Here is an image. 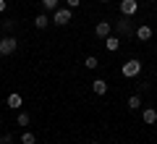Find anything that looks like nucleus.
<instances>
[{"label":"nucleus","mask_w":157,"mask_h":144,"mask_svg":"<svg viewBox=\"0 0 157 144\" xmlns=\"http://www.w3.org/2000/svg\"><path fill=\"white\" fill-rule=\"evenodd\" d=\"M121 73H123L126 79H134V76H139V73H141V63H139V60L134 58V60L123 63V68H121Z\"/></svg>","instance_id":"nucleus-1"},{"label":"nucleus","mask_w":157,"mask_h":144,"mask_svg":"<svg viewBox=\"0 0 157 144\" xmlns=\"http://www.w3.org/2000/svg\"><path fill=\"white\" fill-rule=\"evenodd\" d=\"M16 47H18L16 37H3L0 39V55H11V53H16Z\"/></svg>","instance_id":"nucleus-2"},{"label":"nucleus","mask_w":157,"mask_h":144,"mask_svg":"<svg viewBox=\"0 0 157 144\" xmlns=\"http://www.w3.org/2000/svg\"><path fill=\"white\" fill-rule=\"evenodd\" d=\"M52 21H55L58 26H66V24H71V8H58L55 16H52Z\"/></svg>","instance_id":"nucleus-3"},{"label":"nucleus","mask_w":157,"mask_h":144,"mask_svg":"<svg viewBox=\"0 0 157 144\" xmlns=\"http://www.w3.org/2000/svg\"><path fill=\"white\" fill-rule=\"evenodd\" d=\"M136 8H139L136 0H121V13H123V16H134Z\"/></svg>","instance_id":"nucleus-4"},{"label":"nucleus","mask_w":157,"mask_h":144,"mask_svg":"<svg viewBox=\"0 0 157 144\" xmlns=\"http://www.w3.org/2000/svg\"><path fill=\"white\" fill-rule=\"evenodd\" d=\"M118 32L123 34V37H131V34L136 32V29L131 26V21H128V16H126V18H121V21H118Z\"/></svg>","instance_id":"nucleus-5"},{"label":"nucleus","mask_w":157,"mask_h":144,"mask_svg":"<svg viewBox=\"0 0 157 144\" xmlns=\"http://www.w3.org/2000/svg\"><path fill=\"white\" fill-rule=\"evenodd\" d=\"M94 34H97L100 39H107V37H110V24H107V21H100V24L94 26Z\"/></svg>","instance_id":"nucleus-6"},{"label":"nucleus","mask_w":157,"mask_h":144,"mask_svg":"<svg viewBox=\"0 0 157 144\" xmlns=\"http://www.w3.org/2000/svg\"><path fill=\"white\" fill-rule=\"evenodd\" d=\"M6 105L11 107V110H18V107L24 105V100H21V94H16V92H13V94H8V102H6Z\"/></svg>","instance_id":"nucleus-7"},{"label":"nucleus","mask_w":157,"mask_h":144,"mask_svg":"<svg viewBox=\"0 0 157 144\" xmlns=\"http://www.w3.org/2000/svg\"><path fill=\"white\" fill-rule=\"evenodd\" d=\"M141 121L152 126V123L157 121V110H155V107H147V110H141Z\"/></svg>","instance_id":"nucleus-8"},{"label":"nucleus","mask_w":157,"mask_h":144,"mask_svg":"<svg viewBox=\"0 0 157 144\" xmlns=\"http://www.w3.org/2000/svg\"><path fill=\"white\" fill-rule=\"evenodd\" d=\"M134 34H136V37H139V39H141V42H144V39H152V34H155V32H152V29H149V26H144V24H141V26H139V29H136V32H134Z\"/></svg>","instance_id":"nucleus-9"},{"label":"nucleus","mask_w":157,"mask_h":144,"mask_svg":"<svg viewBox=\"0 0 157 144\" xmlns=\"http://www.w3.org/2000/svg\"><path fill=\"white\" fill-rule=\"evenodd\" d=\"M92 92H94V94H105V92H107V81L94 79V81H92Z\"/></svg>","instance_id":"nucleus-10"},{"label":"nucleus","mask_w":157,"mask_h":144,"mask_svg":"<svg viewBox=\"0 0 157 144\" xmlns=\"http://www.w3.org/2000/svg\"><path fill=\"white\" fill-rule=\"evenodd\" d=\"M47 24H50V18H47L45 13H37V18H34V26H37V29H45Z\"/></svg>","instance_id":"nucleus-11"},{"label":"nucleus","mask_w":157,"mask_h":144,"mask_svg":"<svg viewBox=\"0 0 157 144\" xmlns=\"http://www.w3.org/2000/svg\"><path fill=\"white\" fill-rule=\"evenodd\" d=\"M128 107H131V110H139V107H141V97H139V94H131V97H128Z\"/></svg>","instance_id":"nucleus-12"},{"label":"nucleus","mask_w":157,"mask_h":144,"mask_svg":"<svg viewBox=\"0 0 157 144\" xmlns=\"http://www.w3.org/2000/svg\"><path fill=\"white\" fill-rule=\"evenodd\" d=\"M105 45H107V50H110V53H115V50H118V45H121V39H118V37H107Z\"/></svg>","instance_id":"nucleus-13"},{"label":"nucleus","mask_w":157,"mask_h":144,"mask_svg":"<svg viewBox=\"0 0 157 144\" xmlns=\"http://www.w3.org/2000/svg\"><path fill=\"white\" fill-rule=\"evenodd\" d=\"M21 144H37V136H34L32 131H26V134H21Z\"/></svg>","instance_id":"nucleus-14"},{"label":"nucleus","mask_w":157,"mask_h":144,"mask_svg":"<svg viewBox=\"0 0 157 144\" xmlns=\"http://www.w3.org/2000/svg\"><path fill=\"white\" fill-rule=\"evenodd\" d=\"M84 66H86V68H92V71H94V68L100 66V60H97L94 55H89V58H86V60H84Z\"/></svg>","instance_id":"nucleus-15"},{"label":"nucleus","mask_w":157,"mask_h":144,"mask_svg":"<svg viewBox=\"0 0 157 144\" xmlns=\"http://www.w3.org/2000/svg\"><path fill=\"white\" fill-rule=\"evenodd\" d=\"M45 11H58V0H42Z\"/></svg>","instance_id":"nucleus-16"},{"label":"nucleus","mask_w":157,"mask_h":144,"mask_svg":"<svg viewBox=\"0 0 157 144\" xmlns=\"http://www.w3.org/2000/svg\"><path fill=\"white\" fill-rule=\"evenodd\" d=\"M18 126H29V115L26 113H18Z\"/></svg>","instance_id":"nucleus-17"},{"label":"nucleus","mask_w":157,"mask_h":144,"mask_svg":"<svg viewBox=\"0 0 157 144\" xmlns=\"http://www.w3.org/2000/svg\"><path fill=\"white\" fill-rule=\"evenodd\" d=\"M11 142H13L11 134H3V136H0V144H11Z\"/></svg>","instance_id":"nucleus-18"},{"label":"nucleus","mask_w":157,"mask_h":144,"mask_svg":"<svg viewBox=\"0 0 157 144\" xmlns=\"http://www.w3.org/2000/svg\"><path fill=\"white\" fill-rule=\"evenodd\" d=\"M68 3V8H78V3H81V0H66Z\"/></svg>","instance_id":"nucleus-19"},{"label":"nucleus","mask_w":157,"mask_h":144,"mask_svg":"<svg viewBox=\"0 0 157 144\" xmlns=\"http://www.w3.org/2000/svg\"><path fill=\"white\" fill-rule=\"evenodd\" d=\"M6 8H8V3H6V0H0V13L6 11Z\"/></svg>","instance_id":"nucleus-20"},{"label":"nucleus","mask_w":157,"mask_h":144,"mask_svg":"<svg viewBox=\"0 0 157 144\" xmlns=\"http://www.w3.org/2000/svg\"><path fill=\"white\" fill-rule=\"evenodd\" d=\"M100 3H110V0H100Z\"/></svg>","instance_id":"nucleus-21"},{"label":"nucleus","mask_w":157,"mask_h":144,"mask_svg":"<svg viewBox=\"0 0 157 144\" xmlns=\"http://www.w3.org/2000/svg\"><path fill=\"white\" fill-rule=\"evenodd\" d=\"M155 37H157V32H155Z\"/></svg>","instance_id":"nucleus-22"}]
</instances>
